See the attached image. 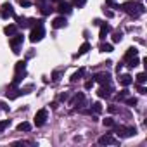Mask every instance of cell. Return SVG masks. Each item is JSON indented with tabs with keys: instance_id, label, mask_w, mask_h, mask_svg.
Instances as JSON below:
<instances>
[{
	"instance_id": "6da1fadb",
	"label": "cell",
	"mask_w": 147,
	"mask_h": 147,
	"mask_svg": "<svg viewBox=\"0 0 147 147\" xmlns=\"http://www.w3.org/2000/svg\"><path fill=\"white\" fill-rule=\"evenodd\" d=\"M121 9L125 11V12H128L130 16H133V18H138L140 14H144L145 12V7L140 4V2H133V0H128V2H125L123 5H121Z\"/></svg>"
},
{
	"instance_id": "7a4b0ae2",
	"label": "cell",
	"mask_w": 147,
	"mask_h": 147,
	"mask_svg": "<svg viewBox=\"0 0 147 147\" xmlns=\"http://www.w3.org/2000/svg\"><path fill=\"white\" fill-rule=\"evenodd\" d=\"M26 75V62L24 61H19V62H16V67H14V80H12V83H11V87H18L19 83H21V80H23V76Z\"/></svg>"
},
{
	"instance_id": "3957f363",
	"label": "cell",
	"mask_w": 147,
	"mask_h": 147,
	"mask_svg": "<svg viewBox=\"0 0 147 147\" xmlns=\"http://www.w3.org/2000/svg\"><path fill=\"white\" fill-rule=\"evenodd\" d=\"M45 36V28H43V21H36V24L33 26L31 30V35H30V40L31 42H40L42 38Z\"/></svg>"
},
{
	"instance_id": "277c9868",
	"label": "cell",
	"mask_w": 147,
	"mask_h": 147,
	"mask_svg": "<svg viewBox=\"0 0 147 147\" xmlns=\"http://www.w3.org/2000/svg\"><path fill=\"white\" fill-rule=\"evenodd\" d=\"M114 133L119 135V137H133L137 133L135 126H123V125H114Z\"/></svg>"
},
{
	"instance_id": "5b68a950",
	"label": "cell",
	"mask_w": 147,
	"mask_h": 147,
	"mask_svg": "<svg viewBox=\"0 0 147 147\" xmlns=\"http://www.w3.org/2000/svg\"><path fill=\"white\" fill-rule=\"evenodd\" d=\"M23 35L21 33H16V35H12L11 36V40H9V45H11V49H12V52L14 54H19L21 52V45H23Z\"/></svg>"
},
{
	"instance_id": "8992f818",
	"label": "cell",
	"mask_w": 147,
	"mask_h": 147,
	"mask_svg": "<svg viewBox=\"0 0 147 147\" xmlns=\"http://www.w3.org/2000/svg\"><path fill=\"white\" fill-rule=\"evenodd\" d=\"M99 145H118L119 144V140L118 138H114V135L113 133H106V135H102V137H99Z\"/></svg>"
},
{
	"instance_id": "52a82bcc",
	"label": "cell",
	"mask_w": 147,
	"mask_h": 147,
	"mask_svg": "<svg viewBox=\"0 0 147 147\" xmlns=\"http://www.w3.org/2000/svg\"><path fill=\"white\" fill-rule=\"evenodd\" d=\"M47 116H49V111H47V109L36 111V114H35V125H36V126H43L45 121H47Z\"/></svg>"
},
{
	"instance_id": "ba28073f",
	"label": "cell",
	"mask_w": 147,
	"mask_h": 147,
	"mask_svg": "<svg viewBox=\"0 0 147 147\" xmlns=\"http://www.w3.org/2000/svg\"><path fill=\"white\" fill-rule=\"evenodd\" d=\"M69 106H73V107H82V106H85V94H82V92H78L75 97L71 99V102H69Z\"/></svg>"
},
{
	"instance_id": "9c48e42d",
	"label": "cell",
	"mask_w": 147,
	"mask_h": 147,
	"mask_svg": "<svg viewBox=\"0 0 147 147\" xmlns=\"http://www.w3.org/2000/svg\"><path fill=\"white\" fill-rule=\"evenodd\" d=\"M94 78H95V82H99L100 85H111V75H109V73H97Z\"/></svg>"
},
{
	"instance_id": "30bf717a",
	"label": "cell",
	"mask_w": 147,
	"mask_h": 147,
	"mask_svg": "<svg viewBox=\"0 0 147 147\" xmlns=\"http://www.w3.org/2000/svg\"><path fill=\"white\" fill-rule=\"evenodd\" d=\"M0 16H2L4 19H7V18H14V9H12V5H11V4H4V5H2V12H0Z\"/></svg>"
},
{
	"instance_id": "8fae6325",
	"label": "cell",
	"mask_w": 147,
	"mask_h": 147,
	"mask_svg": "<svg viewBox=\"0 0 147 147\" xmlns=\"http://www.w3.org/2000/svg\"><path fill=\"white\" fill-rule=\"evenodd\" d=\"M67 24V21H66V18L64 16H59V18H55L54 21H52V26L55 28V30H59V28H64Z\"/></svg>"
},
{
	"instance_id": "7c38bea8",
	"label": "cell",
	"mask_w": 147,
	"mask_h": 147,
	"mask_svg": "<svg viewBox=\"0 0 147 147\" xmlns=\"http://www.w3.org/2000/svg\"><path fill=\"white\" fill-rule=\"evenodd\" d=\"M138 55V50L135 49V47H130L128 50H126V54H125V62H128V61H131L133 57H137Z\"/></svg>"
},
{
	"instance_id": "4fadbf2b",
	"label": "cell",
	"mask_w": 147,
	"mask_h": 147,
	"mask_svg": "<svg viewBox=\"0 0 147 147\" xmlns=\"http://www.w3.org/2000/svg\"><path fill=\"white\" fill-rule=\"evenodd\" d=\"M57 11H59L61 14H69V12H71V5L66 4V2H61V4L57 5Z\"/></svg>"
},
{
	"instance_id": "5bb4252c",
	"label": "cell",
	"mask_w": 147,
	"mask_h": 147,
	"mask_svg": "<svg viewBox=\"0 0 147 147\" xmlns=\"http://www.w3.org/2000/svg\"><path fill=\"white\" fill-rule=\"evenodd\" d=\"M131 82H133V78H131L130 75H121V76H119V85H123V87L131 85Z\"/></svg>"
},
{
	"instance_id": "9a60e30c",
	"label": "cell",
	"mask_w": 147,
	"mask_h": 147,
	"mask_svg": "<svg viewBox=\"0 0 147 147\" xmlns=\"http://www.w3.org/2000/svg\"><path fill=\"white\" fill-rule=\"evenodd\" d=\"M4 31H5V35H7V36H12V35H16V33H18V24H9V26H5V28H4Z\"/></svg>"
},
{
	"instance_id": "2e32d148",
	"label": "cell",
	"mask_w": 147,
	"mask_h": 147,
	"mask_svg": "<svg viewBox=\"0 0 147 147\" xmlns=\"http://www.w3.org/2000/svg\"><path fill=\"white\" fill-rule=\"evenodd\" d=\"M109 95H111V87H109V85H107V87L102 85V87L99 88V97H106V99H107Z\"/></svg>"
},
{
	"instance_id": "e0dca14e",
	"label": "cell",
	"mask_w": 147,
	"mask_h": 147,
	"mask_svg": "<svg viewBox=\"0 0 147 147\" xmlns=\"http://www.w3.org/2000/svg\"><path fill=\"white\" fill-rule=\"evenodd\" d=\"M109 31H111V26H109V24H102V26H100V33H99V38H100V40H104V38L107 36V33H109Z\"/></svg>"
},
{
	"instance_id": "ac0fdd59",
	"label": "cell",
	"mask_w": 147,
	"mask_h": 147,
	"mask_svg": "<svg viewBox=\"0 0 147 147\" xmlns=\"http://www.w3.org/2000/svg\"><path fill=\"white\" fill-rule=\"evenodd\" d=\"M35 23V19H18V26H21V28H28V26H31Z\"/></svg>"
},
{
	"instance_id": "d6986e66",
	"label": "cell",
	"mask_w": 147,
	"mask_h": 147,
	"mask_svg": "<svg viewBox=\"0 0 147 147\" xmlns=\"http://www.w3.org/2000/svg\"><path fill=\"white\" fill-rule=\"evenodd\" d=\"M88 50H90V43H88V42H85V43H83V45L80 47V50H78V54H76L75 57H80V55H83V54H87Z\"/></svg>"
},
{
	"instance_id": "ffe728a7",
	"label": "cell",
	"mask_w": 147,
	"mask_h": 147,
	"mask_svg": "<svg viewBox=\"0 0 147 147\" xmlns=\"http://www.w3.org/2000/svg\"><path fill=\"white\" fill-rule=\"evenodd\" d=\"M18 130H19V131H30V130H31V125L26 123V121H24V123H19V125H18Z\"/></svg>"
},
{
	"instance_id": "44dd1931",
	"label": "cell",
	"mask_w": 147,
	"mask_h": 147,
	"mask_svg": "<svg viewBox=\"0 0 147 147\" xmlns=\"http://www.w3.org/2000/svg\"><path fill=\"white\" fill-rule=\"evenodd\" d=\"M99 49H100V52H113V45H111V43H104V42H102Z\"/></svg>"
},
{
	"instance_id": "7402d4cb",
	"label": "cell",
	"mask_w": 147,
	"mask_h": 147,
	"mask_svg": "<svg viewBox=\"0 0 147 147\" xmlns=\"http://www.w3.org/2000/svg\"><path fill=\"white\" fill-rule=\"evenodd\" d=\"M83 73H85V69H80L78 73H75V75H73V76H71V82H73V83H75L76 80H80V78L83 76Z\"/></svg>"
},
{
	"instance_id": "603a6c76",
	"label": "cell",
	"mask_w": 147,
	"mask_h": 147,
	"mask_svg": "<svg viewBox=\"0 0 147 147\" xmlns=\"http://www.w3.org/2000/svg\"><path fill=\"white\" fill-rule=\"evenodd\" d=\"M73 4H75V7L82 9V7H85V4H87V0H73Z\"/></svg>"
},
{
	"instance_id": "cb8c5ba5",
	"label": "cell",
	"mask_w": 147,
	"mask_h": 147,
	"mask_svg": "<svg viewBox=\"0 0 147 147\" xmlns=\"http://www.w3.org/2000/svg\"><path fill=\"white\" fill-rule=\"evenodd\" d=\"M9 125H11V121H9V119H4V121H0V133H2V131H4V130L9 126Z\"/></svg>"
},
{
	"instance_id": "d4e9b609",
	"label": "cell",
	"mask_w": 147,
	"mask_h": 147,
	"mask_svg": "<svg viewBox=\"0 0 147 147\" xmlns=\"http://www.w3.org/2000/svg\"><path fill=\"white\" fill-rule=\"evenodd\" d=\"M126 64H128V67H135V66H138V55H137V57H133L131 61H128Z\"/></svg>"
},
{
	"instance_id": "484cf974",
	"label": "cell",
	"mask_w": 147,
	"mask_h": 147,
	"mask_svg": "<svg viewBox=\"0 0 147 147\" xmlns=\"http://www.w3.org/2000/svg\"><path fill=\"white\" fill-rule=\"evenodd\" d=\"M145 80H147V78H145V73H138V75H137V82H138L140 85L145 83Z\"/></svg>"
},
{
	"instance_id": "4316f807",
	"label": "cell",
	"mask_w": 147,
	"mask_h": 147,
	"mask_svg": "<svg viewBox=\"0 0 147 147\" xmlns=\"http://www.w3.org/2000/svg\"><path fill=\"white\" fill-rule=\"evenodd\" d=\"M52 11H55V9H52L50 5H42V12H43L45 16H47V14H50Z\"/></svg>"
},
{
	"instance_id": "83f0119b",
	"label": "cell",
	"mask_w": 147,
	"mask_h": 147,
	"mask_svg": "<svg viewBox=\"0 0 147 147\" xmlns=\"http://www.w3.org/2000/svg\"><path fill=\"white\" fill-rule=\"evenodd\" d=\"M126 97H128V92H126V90H123V92H119V94H118V100H119V102H123Z\"/></svg>"
},
{
	"instance_id": "f1b7e54d",
	"label": "cell",
	"mask_w": 147,
	"mask_h": 147,
	"mask_svg": "<svg viewBox=\"0 0 147 147\" xmlns=\"http://www.w3.org/2000/svg\"><path fill=\"white\" fill-rule=\"evenodd\" d=\"M104 125H106V126H111V128H113V126L116 125V121H114L113 118H106V119H104Z\"/></svg>"
},
{
	"instance_id": "f546056e",
	"label": "cell",
	"mask_w": 147,
	"mask_h": 147,
	"mask_svg": "<svg viewBox=\"0 0 147 147\" xmlns=\"http://www.w3.org/2000/svg\"><path fill=\"white\" fill-rule=\"evenodd\" d=\"M16 145H36V144L31 140H19V142H16Z\"/></svg>"
},
{
	"instance_id": "4dcf8cb0",
	"label": "cell",
	"mask_w": 147,
	"mask_h": 147,
	"mask_svg": "<svg viewBox=\"0 0 147 147\" xmlns=\"http://www.w3.org/2000/svg\"><path fill=\"white\" fill-rule=\"evenodd\" d=\"M92 109H94V113H95V114H99V113L102 111V107H100V104H99V102H95V104H92Z\"/></svg>"
},
{
	"instance_id": "1f68e13d",
	"label": "cell",
	"mask_w": 147,
	"mask_h": 147,
	"mask_svg": "<svg viewBox=\"0 0 147 147\" xmlns=\"http://www.w3.org/2000/svg\"><path fill=\"white\" fill-rule=\"evenodd\" d=\"M18 4L23 5V7H30L31 5V0H18Z\"/></svg>"
},
{
	"instance_id": "d6a6232c",
	"label": "cell",
	"mask_w": 147,
	"mask_h": 147,
	"mask_svg": "<svg viewBox=\"0 0 147 147\" xmlns=\"http://www.w3.org/2000/svg\"><path fill=\"white\" fill-rule=\"evenodd\" d=\"M121 36H123L121 33H114V36H113V42H116V43H118V42H121Z\"/></svg>"
},
{
	"instance_id": "836d02e7",
	"label": "cell",
	"mask_w": 147,
	"mask_h": 147,
	"mask_svg": "<svg viewBox=\"0 0 147 147\" xmlns=\"http://www.w3.org/2000/svg\"><path fill=\"white\" fill-rule=\"evenodd\" d=\"M0 111H9V107H7L4 102H0Z\"/></svg>"
},
{
	"instance_id": "e575fe53",
	"label": "cell",
	"mask_w": 147,
	"mask_h": 147,
	"mask_svg": "<svg viewBox=\"0 0 147 147\" xmlns=\"http://www.w3.org/2000/svg\"><path fill=\"white\" fill-rule=\"evenodd\" d=\"M92 85H94V82H87V83H85V88L88 90V88H92Z\"/></svg>"
},
{
	"instance_id": "d590c367",
	"label": "cell",
	"mask_w": 147,
	"mask_h": 147,
	"mask_svg": "<svg viewBox=\"0 0 147 147\" xmlns=\"http://www.w3.org/2000/svg\"><path fill=\"white\" fill-rule=\"evenodd\" d=\"M104 14H106L107 18H113V12H111V11H106V9H104Z\"/></svg>"
},
{
	"instance_id": "8d00e7d4",
	"label": "cell",
	"mask_w": 147,
	"mask_h": 147,
	"mask_svg": "<svg viewBox=\"0 0 147 147\" xmlns=\"http://www.w3.org/2000/svg\"><path fill=\"white\" fill-rule=\"evenodd\" d=\"M138 94H145V87H138Z\"/></svg>"
},
{
	"instance_id": "74e56055",
	"label": "cell",
	"mask_w": 147,
	"mask_h": 147,
	"mask_svg": "<svg viewBox=\"0 0 147 147\" xmlns=\"http://www.w3.org/2000/svg\"><path fill=\"white\" fill-rule=\"evenodd\" d=\"M137 2H142V0H137Z\"/></svg>"
}]
</instances>
